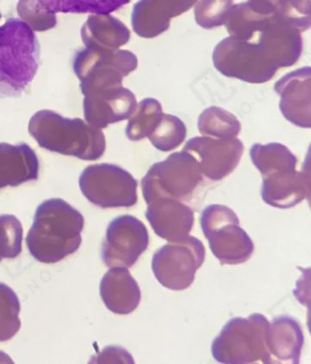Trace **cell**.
<instances>
[{"label":"cell","instance_id":"obj_1","mask_svg":"<svg viewBox=\"0 0 311 364\" xmlns=\"http://www.w3.org/2000/svg\"><path fill=\"white\" fill-rule=\"evenodd\" d=\"M84 218L62 198L41 203L26 243L35 259L45 264L60 262L79 250Z\"/></svg>","mask_w":311,"mask_h":364},{"label":"cell","instance_id":"obj_2","mask_svg":"<svg viewBox=\"0 0 311 364\" xmlns=\"http://www.w3.org/2000/svg\"><path fill=\"white\" fill-rule=\"evenodd\" d=\"M28 133L41 148L82 160L100 159L106 149L102 129L80 118L63 117L50 109H41L32 116Z\"/></svg>","mask_w":311,"mask_h":364},{"label":"cell","instance_id":"obj_3","mask_svg":"<svg viewBox=\"0 0 311 364\" xmlns=\"http://www.w3.org/2000/svg\"><path fill=\"white\" fill-rule=\"evenodd\" d=\"M40 46L35 31L19 18L0 26V99L18 98L38 73Z\"/></svg>","mask_w":311,"mask_h":364},{"label":"cell","instance_id":"obj_4","mask_svg":"<svg viewBox=\"0 0 311 364\" xmlns=\"http://www.w3.org/2000/svg\"><path fill=\"white\" fill-rule=\"evenodd\" d=\"M204 181L197 160L182 151L150 167L142 179L143 195L146 203L171 198L187 205L198 194Z\"/></svg>","mask_w":311,"mask_h":364},{"label":"cell","instance_id":"obj_5","mask_svg":"<svg viewBox=\"0 0 311 364\" xmlns=\"http://www.w3.org/2000/svg\"><path fill=\"white\" fill-rule=\"evenodd\" d=\"M268 318L259 314L231 318L212 343V355L220 363L268 364Z\"/></svg>","mask_w":311,"mask_h":364},{"label":"cell","instance_id":"obj_6","mask_svg":"<svg viewBox=\"0 0 311 364\" xmlns=\"http://www.w3.org/2000/svg\"><path fill=\"white\" fill-rule=\"evenodd\" d=\"M200 224L212 253L222 265L245 263L254 253L251 238L240 227L236 213L226 205H208L202 212Z\"/></svg>","mask_w":311,"mask_h":364},{"label":"cell","instance_id":"obj_7","mask_svg":"<svg viewBox=\"0 0 311 364\" xmlns=\"http://www.w3.org/2000/svg\"><path fill=\"white\" fill-rule=\"evenodd\" d=\"M72 66L85 96L98 90L123 86L125 77L136 70L138 60L129 50L85 48L77 51Z\"/></svg>","mask_w":311,"mask_h":364},{"label":"cell","instance_id":"obj_8","mask_svg":"<svg viewBox=\"0 0 311 364\" xmlns=\"http://www.w3.org/2000/svg\"><path fill=\"white\" fill-rule=\"evenodd\" d=\"M213 63L223 75L254 85L269 82L278 70L258 44L231 36L214 48Z\"/></svg>","mask_w":311,"mask_h":364},{"label":"cell","instance_id":"obj_9","mask_svg":"<svg viewBox=\"0 0 311 364\" xmlns=\"http://www.w3.org/2000/svg\"><path fill=\"white\" fill-rule=\"evenodd\" d=\"M79 185L83 196L102 208H131L138 200L136 180L115 164L86 167L80 176Z\"/></svg>","mask_w":311,"mask_h":364},{"label":"cell","instance_id":"obj_10","mask_svg":"<svg viewBox=\"0 0 311 364\" xmlns=\"http://www.w3.org/2000/svg\"><path fill=\"white\" fill-rule=\"evenodd\" d=\"M204 257L206 249L202 241L188 236L157 250L153 257L152 269L163 287L172 291H185L193 284Z\"/></svg>","mask_w":311,"mask_h":364},{"label":"cell","instance_id":"obj_11","mask_svg":"<svg viewBox=\"0 0 311 364\" xmlns=\"http://www.w3.org/2000/svg\"><path fill=\"white\" fill-rule=\"evenodd\" d=\"M149 234L142 221L120 215L109 224L102 246V259L108 267H131L147 250Z\"/></svg>","mask_w":311,"mask_h":364},{"label":"cell","instance_id":"obj_12","mask_svg":"<svg viewBox=\"0 0 311 364\" xmlns=\"http://www.w3.org/2000/svg\"><path fill=\"white\" fill-rule=\"evenodd\" d=\"M182 151L197 160L204 178L217 182L229 176L239 166L244 146L236 137L219 139L201 136L189 140Z\"/></svg>","mask_w":311,"mask_h":364},{"label":"cell","instance_id":"obj_13","mask_svg":"<svg viewBox=\"0 0 311 364\" xmlns=\"http://www.w3.org/2000/svg\"><path fill=\"white\" fill-rule=\"evenodd\" d=\"M136 97L123 86L98 90L84 96L85 121L92 127L104 129L130 118L136 111Z\"/></svg>","mask_w":311,"mask_h":364},{"label":"cell","instance_id":"obj_14","mask_svg":"<svg viewBox=\"0 0 311 364\" xmlns=\"http://www.w3.org/2000/svg\"><path fill=\"white\" fill-rule=\"evenodd\" d=\"M254 40L253 43L261 48L278 69L295 65L302 54L301 31L284 18L269 22Z\"/></svg>","mask_w":311,"mask_h":364},{"label":"cell","instance_id":"obj_15","mask_svg":"<svg viewBox=\"0 0 311 364\" xmlns=\"http://www.w3.org/2000/svg\"><path fill=\"white\" fill-rule=\"evenodd\" d=\"M275 92L280 96L284 117L300 128L311 127V69L300 68L278 80Z\"/></svg>","mask_w":311,"mask_h":364},{"label":"cell","instance_id":"obj_16","mask_svg":"<svg viewBox=\"0 0 311 364\" xmlns=\"http://www.w3.org/2000/svg\"><path fill=\"white\" fill-rule=\"evenodd\" d=\"M146 218L157 236L174 242L184 240L194 227L193 209L181 201L157 198L147 203Z\"/></svg>","mask_w":311,"mask_h":364},{"label":"cell","instance_id":"obj_17","mask_svg":"<svg viewBox=\"0 0 311 364\" xmlns=\"http://www.w3.org/2000/svg\"><path fill=\"white\" fill-rule=\"evenodd\" d=\"M304 346L300 324L290 316H280L269 323L266 334L268 364L300 363Z\"/></svg>","mask_w":311,"mask_h":364},{"label":"cell","instance_id":"obj_18","mask_svg":"<svg viewBox=\"0 0 311 364\" xmlns=\"http://www.w3.org/2000/svg\"><path fill=\"white\" fill-rule=\"evenodd\" d=\"M100 295L109 311L128 315L140 304L141 289L127 267H111L101 280Z\"/></svg>","mask_w":311,"mask_h":364},{"label":"cell","instance_id":"obj_19","mask_svg":"<svg viewBox=\"0 0 311 364\" xmlns=\"http://www.w3.org/2000/svg\"><path fill=\"white\" fill-rule=\"evenodd\" d=\"M261 196L266 204L271 207L294 208L310 198L309 173L294 170L263 178Z\"/></svg>","mask_w":311,"mask_h":364},{"label":"cell","instance_id":"obj_20","mask_svg":"<svg viewBox=\"0 0 311 364\" xmlns=\"http://www.w3.org/2000/svg\"><path fill=\"white\" fill-rule=\"evenodd\" d=\"M40 161L27 144H0V189L38 178Z\"/></svg>","mask_w":311,"mask_h":364},{"label":"cell","instance_id":"obj_21","mask_svg":"<svg viewBox=\"0 0 311 364\" xmlns=\"http://www.w3.org/2000/svg\"><path fill=\"white\" fill-rule=\"evenodd\" d=\"M81 36L86 48L117 50L129 43L131 32L111 15H92L82 26Z\"/></svg>","mask_w":311,"mask_h":364},{"label":"cell","instance_id":"obj_22","mask_svg":"<svg viewBox=\"0 0 311 364\" xmlns=\"http://www.w3.org/2000/svg\"><path fill=\"white\" fill-rule=\"evenodd\" d=\"M250 157L263 178L296 170L298 159L287 146L280 143L256 144Z\"/></svg>","mask_w":311,"mask_h":364},{"label":"cell","instance_id":"obj_23","mask_svg":"<svg viewBox=\"0 0 311 364\" xmlns=\"http://www.w3.org/2000/svg\"><path fill=\"white\" fill-rule=\"evenodd\" d=\"M131 0H37L36 5L40 11L50 14H92L111 15Z\"/></svg>","mask_w":311,"mask_h":364},{"label":"cell","instance_id":"obj_24","mask_svg":"<svg viewBox=\"0 0 311 364\" xmlns=\"http://www.w3.org/2000/svg\"><path fill=\"white\" fill-rule=\"evenodd\" d=\"M198 130L204 136L213 138L236 137L241 132V124L231 112L212 106L204 109L198 119Z\"/></svg>","mask_w":311,"mask_h":364},{"label":"cell","instance_id":"obj_25","mask_svg":"<svg viewBox=\"0 0 311 364\" xmlns=\"http://www.w3.org/2000/svg\"><path fill=\"white\" fill-rule=\"evenodd\" d=\"M163 115L161 104L156 99L146 98L137 104L136 111L130 116L126 135L131 141H141L148 137Z\"/></svg>","mask_w":311,"mask_h":364},{"label":"cell","instance_id":"obj_26","mask_svg":"<svg viewBox=\"0 0 311 364\" xmlns=\"http://www.w3.org/2000/svg\"><path fill=\"white\" fill-rule=\"evenodd\" d=\"M187 134V127L180 118L163 114L156 127L147 138L156 149L162 152H170L184 143Z\"/></svg>","mask_w":311,"mask_h":364},{"label":"cell","instance_id":"obj_27","mask_svg":"<svg viewBox=\"0 0 311 364\" xmlns=\"http://www.w3.org/2000/svg\"><path fill=\"white\" fill-rule=\"evenodd\" d=\"M21 304L11 287L0 282V341L12 339L21 327Z\"/></svg>","mask_w":311,"mask_h":364},{"label":"cell","instance_id":"obj_28","mask_svg":"<svg viewBox=\"0 0 311 364\" xmlns=\"http://www.w3.org/2000/svg\"><path fill=\"white\" fill-rule=\"evenodd\" d=\"M23 228L13 215H0V261L15 259L22 251Z\"/></svg>","mask_w":311,"mask_h":364},{"label":"cell","instance_id":"obj_29","mask_svg":"<svg viewBox=\"0 0 311 364\" xmlns=\"http://www.w3.org/2000/svg\"><path fill=\"white\" fill-rule=\"evenodd\" d=\"M37 0H19L17 11L21 21L34 31H46L57 25V16L40 11L36 5Z\"/></svg>","mask_w":311,"mask_h":364},{"label":"cell","instance_id":"obj_30","mask_svg":"<svg viewBox=\"0 0 311 364\" xmlns=\"http://www.w3.org/2000/svg\"><path fill=\"white\" fill-rule=\"evenodd\" d=\"M95 363H133V357L126 350L121 347L110 346L105 348L98 354Z\"/></svg>","mask_w":311,"mask_h":364},{"label":"cell","instance_id":"obj_31","mask_svg":"<svg viewBox=\"0 0 311 364\" xmlns=\"http://www.w3.org/2000/svg\"><path fill=\"white\" fill-rule=\"evenodd\" d=\"M0 19H1V14H0Z\"/></svg>","mask_w":311,"mask_h":364}]
</instances>
